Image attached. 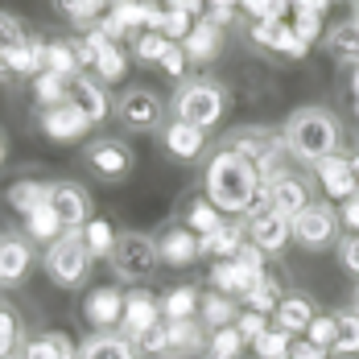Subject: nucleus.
Returning a JSON list of instances; mask_svg holds the SVG:
<instances>
[{
	"mask_svg": "<svg viewBox=\"0 0 359 359\" xmlns=\"http://www.w3.org/2000/svg\"><path fill=\"white\" fill-rule=\"evenodd\" d=\"M182 50H186V58H190V67H203V62H215L219 50H223V25L215 21H194V29L186 34L182 41Z\"/></svg>",
	"mask_w": 359,
	"mask_h": 359,
	"instance_id": "obj_22",
	"label": "nucleus"
},
{
	"mask_svg": "<svg viewBox=\"0 0 359 359\" xmlns=\"http://www.w3.org/2000/svg\"><path fill=\"white\" fill-rule=\"evenodd\" d=\"M211 285H215V293H227V297H248L252 285H256V277H248L236 260H215V269H211Z\"/></svg>",
	"mask_w": 359,
	"mask_h": 359,
	"instance_id": "obj_31",
	"label": "nucleus"
},
{
	"mask_svg": "<svg viewBox=\"0 0 359 359\" xmlns=\"http://www.w3.org/2000/svg\"><path fill=\"white\" fill-rule=\"evenodd\" d=\"M248 34H252V41H256L260 50H273V54L306 58V50H310L302 37L293 34V25H289V21H277V17H273V21H256Z\"/></svg>",
	"mask_w": 359,
	"mask_h": 359,
	"instance_id": "obj_17",
	"label": "nucleus"
},
{
	"mask_svg": "<svg viewBox=\"0 0 359 359\" xmlns=\"http://www.w3.org/2000/svg\"><path fill=\"white\" fill-rule=\"evenodd\" d=\"M25 37H29V34H25V25H21L17 17L0 13V79H4V74H13V67H8V62H13V50H17Z\"/></svg>",
	"mask_w": 359,
	"mask_h": 359,
	"instance_id": "obj_38",
	"label": "nucleus"
},
{
	"mask_svg": "<svg viewBox=\"0 0 359 359\" xmlns=\"http://www.w3.org/2000/svg\"><path fill=\"white\" fill-rule=\"evenodd\" d=\"M34 100L41 104V108L67 104V100H71V79H62V74H54V71H41L34 79Z\"/></svg>",
	"mask_w": 359,
	"mask_h": 359,
	"instance_id": "obj_35",
	"label": "nucleus"
},
{
	"mask_svg": "<svg viewBox=\"0 0 359 359\" xmlns=\"http://www.w3.org/2000/svg\"><path fill=\"white\" fill-rule=\"evenodd\" d=\"M46 71L62 74V79H79V74H83V62H79L74 41H46Z\"/></svg>",
	"mask_w": 359,
	"mask_h": 359,
	"instance_id": "obj_34",
	"label": "nucleus"
},
{
	"mask_svg": "<svg viewBox=\"0 0 359 359\" xmlns=\"http://www.w3.org/2000/svg\"><path fill=\"white\" fill-rule=\"evenodd\" d=\"M161 144H165V153H170V157H178V161H194V157L207 149V133H203V128H194V124L170 120V124L161 128Z\"/></svg>",
	"mask_w": 359,
	"mask_h": 359,
	"instance_id": "obj_23",
	"label": "nucleus"
},
{
	"mask_svg": "<svg viewBox=\"0 0 359 359\" xmlns=\"http://www.w3.org/2000/svg\"><path fill=\"white\" fill-rule=\"evenodd\" d=\"M289 347H293V334H285L281 326H269V330L252 343L256 359H289Z\"/></svg>",
	"mask_w": 359,
	"mask_h": 359,
	"instance_id": "obj_43",
	"label": "nucleus"
},
{
	"mask_svg": "<svg viewBox=\"0 0 359 359\" xmlns=\"http://www.w3.org/2000/svg\"><path fill=\"white\" fill-rule=\"evenodd\" d=\"M34 248H29V236H13V231H4L0 236V289H13L21 285L25 277H29V269H34Z\"/></svg>",
	"mask_w": 359,
	"mask_h": 359,
	"instance_id": "obj_13",
	"label": "nucleus"
},
{
	"mask_svg": "<svg viewBox=\"0 0 359 359\" xmlns=\"http://www.w3.org/2000/svg\"><path fill=\"white\" fill-rule=\"evenodd\" d=\"M231 260H236V264H240V269H244V273H248V277H256V281H260V277H264V252L256 248V244H244V248L236 252V256H231Z\"/></svg>",
	"mask_w": 359,
	"mask_h": 359,
	"instance_id": "obj_48",
	"label": "nucleus"
},
{
	"mask_svg": "<svg viewBox=\"0 0 359 359\" xmlns=\"http://www.w3.org/2000/svg\"><path fill=\"white\" fill-rule=\"evenodd\" d=\"M198 310H203V293L194 285H174V289H165V297H161V318L165 323L198 318Z\"/></svg>",
	"mask_w": 359,
	"mask_h": 359,
	"instance_id": "obj_29",
	"label": "nucleus"
},
{
	"mask_svg": "<svg viewBox=\"0 0 359 359\" xmlns=\"http://www.w3.org/2000/svg\"><path fill=\"white\" fill-rule=\"evenodd\" d=\"M314 174H318L323 190L334 203H347V198L359 194V157H351V153H334V157L318 161Z\"/></svg>",
	"mask_w": 359,
	"mask_h": 359,
	"instance_id": "obj_10",
	"label": "nucleus"
},
{
	"mask_svg": "<svg viewBox=\"0 0 359 359\" xmlns=\"http://www.w3.org/2000/svg\"><path fill=\"white\" fill-rule=\"evenodd\" d=\"M207 359H215V355H207Z\"/></svg>",
	"mask_w": 359,
	"mask_h": 359,
	"instance_id": "obj_61",
	"label": "nucleus"
},
{
	"mask_svg": "<svg viewBox=\"0 0 359 359\" xmlns=\"http://www.w3.org/2000/svg\"><path fill=\"white\" fill-rule=\"evenodd\" d=\"M54 8H58L71 25H79V29L87 34V29H95V25L108 17L111 0H54Z\"/></svg>",
	"mask_w": 359,
	"mask_h": 359,
	"instance_id": "obj_30",
	"label": "nucleus"
},
{
	"mask_svg": "<svg viewBox=\"0 0 359 359\" xmlns=\"http://www.w3.org/2000/svg\"><path fill=\"white\" fill-rule=\"evenodd\" d=\"M339 339H334V355L355 359L359 355V314L355 310H339Z\"/></svg>",
	"mask_w": 359,
	"mask_h": 359,
	"instance_id": "obj_40",
	"label": "nucleus"
},
{
	"mask_svg": "<svg viewBox=\"0 0 359 359\" xmlns=\"http://www.w3.org/2000/svg\"><path fill=\"white\" fill-rule=\"evenodd\" d=\"M50 186L54 182H41V178H17L4 194H8V207L17 211V215H34L41 211L46 203H50Z\"/></svg>",
	"mask_w": 359,
	"mask_h": 359,
	"instance_id": "obj_27",
	"label": "nucleus"
},
{
	"mask_svg": "<svg viewBox=\"0 0 359 359\" xmlns=\"http://www.w3.org/2000/svg\"><path fill=\"white\" fill-rule=\"evenodd\" d=\"M355 116H359V104H355Z\"/></svg>",
	"mask_w": 359,
	"mask_h": 359,
	"instance_id": "obj_60",
	"label": "nucleus"
},
{
	"mask_svg": "<svg viewBox=\"0 0 359 359\" xmlns=\"http://www.w3.org/2000/svg\"><path fill=\"white\" fill-rule=\"evenodd\" d=\"M37 128L50 137V141H83L87 137V128H91V120L83 116V111L74 108L71 100L67 104H58V108H41V116H37Z\"/></svg>",
	"mask_w": 359,
	"mask_h": 359,
	"instance_id": "obj_14",
	"label": "nucleus"
},
{
	"mask_svg": "<svg viewBox=\"0 0 359 359\" xmlns=\"http://www.w3.org/2000/svg\"><path fill=\"white\" fill-rule=\"evenodd\" d=\"M236 330L244 334V343H256L264 330H269V314H256V310H244L240 318H236Z\"/></svg>",
	"mask_w": 359,
	"mask_h": 359,
	"instance_id": "obj_49",
	"label": "nucleus"
},
{
	"mask_svg": "<svg viewBox=\"0 0 359 359\" xmlns=\"http://www.w3.org/2000/svg\"><path fill=\"white\" fill-rule=\"evenodd\" d=\"M83 318L95 326V330H116V326L124 323V293L111 285H100L87 293V302H83Z\"/></svg>",
	"mask_w": 359,
	"mask_h": 359,
	"instance_id": "obj_18",
	"label": "nucleus"
},
{
	"mask_svg": "<svg viewBox=\"0 0 359 359\" xmlns=\"http://www.w3.org/2000/svg\"><path fill=\"white\" fill-rule=\"evenodd\" d=\"M323 4H334V0H323Z\"/></svg>",
	"mask_w": 359,
	"mask_h": 359,
	"instance_id": "obj_59",
	"label": "nucleus"
},
{
	"mask_svg": "<svg viewBox=\"0 0 359 359\" xmlns=\"http://www.w3.org/2000/svg\"><path fill=\"white\" fill-rule=\"evenodd\" d=\"M91 264H95V256L87 252L83 231H67L62 240H54V244L46 248V277L62 289L83 285V281L91 277Z\"/></svg>",
	"mask_w": 359,
	"mask_h": 359,
	"instance_id": "obj_4",
	"label": "nucleus"
},
{
	"mask_svg": "<svg viewBox=\"0 0 359 359\" xmlns=\"http://www.w3.org/2000/svg\"><path fill=\"white\" fill-rule=\"evenodd\" d=\"M157 67H161V71L170 74V79H182V74H186V67H190V58H186V50H182L178 41H174V46L165 50V58H161Z\"/></svg>",
	"mask_w": 359,
	"mask_h": 359,
	"instance_id": "obj_50",
	"label": "nucleus"
},
{
	"mask_svg": "<svg viewBox=\"0 0 359 359\" xmlns=\"http://www.w3.org/2000/svg\"><path fill=\"white\" fill-rule=\"evenodd\" d=\"M351 310L359 314V281H355V289H351Z\"/></svg>",
	"mask_w": 359,
	"mask_h": 359,
	"instance_id": "obj_56",
	"label": "nucleus"
},
{
	"mask_svg": "<svg viewBox=\"0 0 359 359\" xmlns=\"http://www.w3.org/2000/svg\"><path fill=\"white\" fill-rule=\"evenodd\" d=\"M87 165H91V174L104 182H124L133 174V165H137V157H133V149L124 141H116V137H100V141L87 144Z\"/></svg>",
	"mask_w": 359,
	"mask_h": 359,
	"instance_id": "obj_8",
	"label": "nucleus"
},
{
	"mask_svg": "<svg viewBox=\"0 0 359 359\" xmlns=\"http://www.w3.org/2000/svg\"><path fill=\"white\" fill-rule=\"evenodd\" d=\"M25 236L37 240V244H54V240H62V236H67V227L58 223V215H54V211H50V203H46L41 211L25 215Z\"/></svg>",
	"mask_w": 359,
	"mask_h": 359,
	"instance_id": "obj_36",
	"label": "nucleus"
},
{
	"mask_svg": "<svg viewBox=\"0 0 359 359\" xmlns=\"http://www.w3.org/2000/svg\"><path fill=\"white\" fill-rule=\"evenodd\" d=\"M71 104L83 111L91 124H104V120H108V111H111L108 87H104L95 74H87V71L79 74V79H71Z\"/></svg>",
	"mask_w": 359,
	"mask_h": 359,
	"instance_id": "obj_19",
	"label": "nucleus"
},
{
	"mask_svg": "<svg viewBox=\"0 0 359 359\" xmlns=\"http://www.w3.org/2000/svg\"><path fill=\"white\" fill-rule=\"evenodd\" d=\"M244 223H248V240L264 252V256H269V252H281L289 240H293V223H289L285 215H277L269 203H260L256 211H248Z\"/></svg>",
	"mask_w": 359,
	"mask_h": 359,
	"instance_id": "obj_11",
	"label": "nucleus"
},
{
	"mask_svg": "<svg viewBox=\"0 0 359 359\" xmlns=\"http://www.w3.org/2000/svg\"><path fill=\"white\" fill-rule=\"evenodd\" d=\"M223 223H227V219L219 215V211L211 207V203H207V198H198V203H194V207L186 211V227H190V231H194L198 240H203V236H215Z\"/></svg>",
	"mask_w": 359,
	"mask_h": 359,
	"instance_id": "obj_41",
	"label": "nucleus"
},
{
	"mask_svg": "<svg viewBox=\"0 0 359 359\" xmlns=\"http://www.w3.org/2000/svg\"><path fill=\"white\" fill-rule=\"evenodd\" d=\"M244 310L236 306V297H227V293H203V310H198V323L207 326V330H223V326H236Z\"/></svg>",
	"mask_w": 359,
	"mask_h": 359,
	"instance_id": "obj_32",
	"label": "nucleus"
},
{
	"mask_svg": "<svg viewBox=\"0 0 359 359\" xmlns=\"http://www.w3.org/2000/svg\"><path fill=\"white\" fill-rule=\"evenodd\" d=\"M248 343H244V334L236 330V326H223V330H211V343H207V355L215 359H240Z\"/></svg>",
	"mask_w": 359,
	"mask_h": 359,
	"instance_id": "obj_44",
	"label": "nucleus"
},
{
	"mask_svg": "<svg viewBox=\"0 0 359 359\" xmlns=\"http://www.w3.org/2000/svg\"><path fill=\"white\" fill-rule=\"evenodd\" d=\"M0 165H4V137H0Z\"/></svg>",
	"mask_w": 359,
	"mask_h": 359,
	"instance_id": "obj_58",
	"label": "nucleus"
},
{
	"mask_svg": "<svg viewBox=\"0 0 359 359\" xmlns=\"http://www.w3.org/2000/svg\"><path fill=\"white\" fill-rule=\"evenodd\" d=\"M17 351H21V318L17 310L0 306V359L17 355Z\"/></svg>",
	"mask_w": 359,
	"mask_h": 359,
	"instance_id": "obj_46",
	"label": "nucleus"
},
{
	"mask_svg": "<svg viewBox=\"0 0 359 359\" xmlns=\"http://www.w3.org/2000/svg\"><path fill=\"white\" fill-rule=\"evenodd\" d=\"M244 0H207V8H227V13H236Z\"/></svg>",
	"mask_w": 359,
	"mask_h": 359,
	"instance_id": "obj_54",
	"label": "nucleus"
},
{
	"mask_svg": "<svg viewBox=\"0 0 359 359\" xmlns=\"http://www.w3.org/2000/svg\"><path fill=\"white\" fill-rule=\"evenodd\" d=\"M17 359H79V347L62 330H46V334H37L29 343H21Z\"/></svg>",
	"mask_w": 359,
	"mask_h": 359,
	"instance_id": "obj_28",
	"label": "nucleus"
},
{
	"mask_svg": "<svg viewBox=\"0 0 359 359\" xmlns=\"http://www.w3.org/2000/svg\"><path fill=\"white\" fill-rule=\"evenodd\" d=\"M157 323H165V318H161V302H157V297H149L144 289L124 293V323H120V334L137 339V334H144L149 326H157Z\"/></svg>",
	"mask_w": 359,
	"mask_h": 359,
	"instance_id": "obj_20",
	"label": "nucleus"
},
{
	"mask_svg": "<svg viewBox=\"0 0 359 359\" xmlns=\"http://www.w3.org/2000/svg\"><path fill=\"white\" fill-rule=\"evenodd\" d=\"M339 260H343V269H347V273H355V277H359V236L347 231V236L339 240Z\"/></svg>",
	"mask_w": 359,
	"mask_h": 359,
	"instance_id": "obj_51",
	"label": "nucleus"
},
{
	"mask_svg": "<svg viewBox=\"0 0 359 359\" xmlns=\"http://www.w3.org/2000/svg\"><path fill=\"white\" fill-rule=\"evenodd\" d=\"M227 116V87L215 79H186L174 91V120L194 124V128H215Z\"/></svg>",
	"mask_w": 359,
	"mask_h": 359,
	"instance_id": "obj_3",
	"label": "nucleus"
},
{
	"mask_svg": "<svg viewBox=\"0 0 359 359\" xmlns=\"http://www.w3.org/2000/svg\"><path fill=\"white\" fill-rule=\"evenodd\" d=\"M203 198L215 207L219 215H248L264 203V182L260 170L252 165L248 157L231 153V149H219L203 174Z\"/></svg>",
	"mask_w": 359,
	"mask_h": 359,
	"instance_id": "obj_1",
	"label": "nucleus"
},
{
	"mask_svg": "<svg viewBox=\"0 0 359 359\" xmlns=\"http://www.w3.org/2000/svg\"><path fill=\"white\" fill-rule=\"evenodd\" d=\"M211 334L198 318H186V323H165V351L161 359H194L207 351Z\"/></svg>",
	"mask_w": 359,
	"mask_h": 359,
	"instance_id": "obj_15",
	"label": "nucleus"
},
{
	"mask_svg": "<svg viewBox=\"0 0 359 359\" xmlns=\"http://www.w3.org/2000/svg\"><path fill=\"white\" fill-rule=\"evenodd\" d=\"M170 46H174V41H170V37H161L157 29H144V34L133 37V54H137L141 62H161Z\"/></svg>",
	"mask_w": 359,
	"mask_h": 359,
	"instance_id": "obj_45",
	"label": "nucleus"
},
{
	"mask_svg": "<svg viewBox=\"0 0 359 359\" xmlns=\"http://www.w3.org/2000/svg\"><path fill=\"white\" fill-rule=\"evenodd\" d=\"M157 252H161V264H174V269H186V264H194L203 248H198V236L178 223V227H165L161 236H157Z\"/></svg>",
	"mask_w": 359,
	"mask_h": 359,
	"instance_id": "obj_21",
	"label": "nucleus"
},
{
	"mask_svg": "<svg viewBox=\"0 0 359 359\" xmlns=\"http://www.w3.org/2000/svg\"><path fill=\"white\" fill-rule=\"evenodd\" d=\"M87 46L95 50V79L108 87V83H120L124 74H128V58H124V50H120V41H111L108 34H100V29H87Z\"/></svg>",
	"mask_w": 359,
	"mask_h": 359,
	"instance_id": "obj_16",
	"label": "nucleus"
},
{
	"mask_svg": "<svg viewBox=\"0 0 359 359\" xmlns=\"http://www.w3.org/2000/svg\"><path fill=\"white\" fill-rule=\"evenodd\" d=\"M273 318H277L273 326H281L285 334H293V339H297V334H306V330H310V323L318 318V310H314V302H310L306 293H285Z\"/></svg>",
	"mask_w": 359,
	"mask_h": 359,
	"instance_id": "obj_24",
	"label": "nucleus"
},
{
	"mask_svg": "<svg viewBox=\"0 0 359 359\" xmlns=\"http://www.w3.org/2000/svg\"><path fill=\"white\" fill-rule=\"evenodd\" d=\"M141 351L133 347L128 334H116V330H95L91 339H83L79 359H137Z\"/></svg>",
	"mask_w": 359,
	"mask_h": 359,
	"instance_id": "obj_25",
	"label": "nucleus"
},
{
	"mask_svg": "<svg viewBox=\"0 0 359 359\" xmlns=\"http://www.w3.org/2000/svg\"><path fill=\"white\" fill-rule=\"evenodd\" d=\"M13 74H41L46 71V41H37V37H25L17 50H13Z\"/></svg>",
	"mask_w": 359,
	"mask_h": 359,
	"instance_id": "obj_37",
	"label": "nucleus"
},
{
	"mask_svg": "<svg viewBox=\"0 0 359 359\" xmlns=\"http://www.w3.org/2000/svg\"><path fill=\"white\" fill-rule=\"evenodd\" d=\"M264 203H269L277 215H285L289 223H293V219L314 203V198H310V182L297 178V174L289 170L285 178H277V182H269V186H264Z\"/></svg>",
	"mask_w": 359,
	"mask_h": 359,
	"instance_id": "obj_12",
	"label": "nucleus"
},
{
	"mask_svg": "<svg viewBox=\"0 0 359 359\" xmlns=\"http://www.w3.org/2000/svg\"><path fill=\"white\" fill-rule=\"evenodd\" d=\"M108 260H111V273L120 281L137 285V281H149L153 277V269L161 264V252H157V240L144 236V231H120Z\"/></svg>",
	"mask_w": 359,
	"mask_h": 359,
	"instance_id": "obj_5",
	"label": "nucleus"
},
{
	"mask_svg": "<svg viewBox=\"0 0 359 359\" xmlns=\"http://www.w3.org/2000/svg\"><path fill=\"white\" fill-rule=\"evenodd\" d=\"M339 223H343V219L334 211V203H310L302 215L293 219V240L306 252H318V248H326V244H334Z\"/></svg>",
	"mask_w": 359,
	"mask_h": 359,
	"instance_id": "obj_7",
	"label": "nucleus"
},
{
	"mask_svg": "<svg viewBox=\"0 0 359 359\" xmlns=\"http://www.w3.org/2000/svg\"><path fill=\"white\" fill-rule=\"evenodd\" d=\"M330 351H323V347H314L310 339H293V347H289V359H326Z\"/></svg>",
	"mask_w": 359,
	"mask_h": 359,
	"instance_id": "obj_52",
	"label": "nucleus"
},
{
	"mask_svg": "<svg viewBox=\"0 0 359 359\" xmlns=\"http://www.w3.org/2000/svg\"><path fill=\"white\" fill-rule=\"evenodd\" d=\"M351 95L359 100V67H351Z\"/></svg>",
	"mask_w": 359,
	"mask_h": 359,
	"instance_id": "obj_55",
	"label": "nucleus"
},
{
	"mask_svg": "<svg viewBox=\"0 0 359 359\" xmlns=\"http://www.w3.org/2000/svg\"><path fill=\"white\" fill-rule=\"evenodd\" d=\"M281 137H285L289 157L318 165V161H326V157L339 153V144H343V124H339V116L330 108H297L285 120Z\"/></svg>",
	"mask_w": 359,
	"mask_h": 359,
	"instance_id": "obj_2",
	"label": "nucleus"
},
{
	"mask_svg": "<svg viewBox=\"0 0 359 359\" xmlns=\"http://www.w3.org/2000/svg\"><path fill=\"white\" fill-rule=\"evenodd\" d=\"M326 54L339 62H355L359 67V21H339L334 29H326Z\"/></svg>",
	"mask_w": 359,
	"mask_h": 359,
	"instance_id": "obj_33",
	"label": "nucleus"
},
{
	"mask_svg": "<svg viewBox=\"0 0 359 359\" xmlns=\"http://www.w3.org/2000/svg\"><path fill=\"white\" fill-rule=\"evenodd\" d=\"M351 13H355V21H359V0H351Z\"/></svg>",
	"mask_w": 359,
	"mask_h": 359,
	"instance_id": "obj_57",
	"label": "nucleus"
},
{
	"mask_svg": "<svg viewBox=\"0 0 359 359\" xmlns=\"http://www.w3.org/2000/svg\"><path fill=\"white\" fill-rule=\"evenodd\" d=\"M281 297H285V293H281V285H277V281H273V277L264 273V277H260V281L252 285V293L244 297V302H248V310H256V314H277Z\"/></svg>",
	"mask_w": 359,
	"mask_h": 359,
	"instance_id": "obj_39",
	"label": "nucleus"
},
{
	"mask_svg": "<svg viewBox=\"0 0 359 359\" xmlns=\"http://www.w3.org/2000/svg\"><path fill=\"white\" fill-rule=\"evenodd\" d=\"M83 240H87V252H91L95 260H108L111 248H116V231H111L108 219H91V223L83 227Z\"/></svg>",
	"mask_w": 359,
	"mask_h": 359,
	"instance_id": "obj_42",
	"label": "nucleus"
},
{
	"mask_svg": "<svg viewBox=\"0 0 359 359\" xmlns=\"http://www.w3.org/2000/svg\"><path fill=\"white\" fill-rule=\"evenodd\" d=\"M50 211L58 215V223L67 231H83L91 223V194L79 186V182H54L50 186Z\"/></svg>",
	"mask_w": 359,
	"mask_h": 359,
	"instance_id": "obj_9",
	"label": "nucleus"
},
{
	"mask_svg": "<svg viewBox=\"0 0 359 359\" xmlns=\"http://www.w3.org/2000/svg\"><path fill=\"white\" fill-rule=\"evenodd\" d=\"M244 244H248V223H240V219L223 223L215 236H203V240H198L203 256H215V260H231Z\"/></svg>",
	"mask_w": 359,
	"mask_h": 359,
	"instance_id": "obj_26",
	"label": "nucleus"
},
{
	"mask_svg": "<svg viewBox=\"0 0 359 359\" xmlns=\"http://www.w3.org/2000/svg\"><path fill=\"white\" fill-rule=\"evenodd\" d=\"M116 120H120L128 133H161V128H165V104H161L157 91H149V87H133V91L120 95V104H116Z\"/></svg>",
	"mask_w": 359,
	"mask_h": 359,
	"instance_id": "obj_6",
	"label": "nucleus"
},
{
	"mask_svg": "<svg viewBox=\"0 0 359 359\" xmlns=\"http://www.w3.org/2000/svg\"><path fill=\"white\" fill-rule=\"evenodd\" d=\"M302 339H310V343H314V347H323V351H334V339H339V318H334V314H318Z\"/></svg>",
	"mask_w": 359,
	"mask_h": 359,
	"instance_id": "obj_47",
	"label": "nucleus"
},
{
	"mask_svg": "<svg viewBox=\"0 0 359 359\" xmlns=\"http://www.w3.org/2000/svg\"><path fill=\"white\" fill-rule=\"evenodd\" d=\"M339 219L347 223V231H351V236H359V194H355V198H347V203H343V211H339Z\"/></svg>",
	"mask_w": 359,
	"mask_h": 359,
	"instance_id": "obj_53",
	"label": "nucleus"
}]
</instances>
